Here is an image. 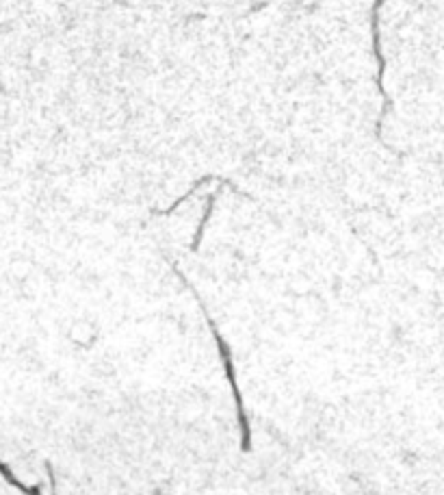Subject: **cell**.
Instances as JSON below:
<instances>
[{
    "instance_id": "obj_1",
    "label": "cell",
    "mask_w": 444,
    "mask_h": 495,
    "mask_svg": "<svg viewBox=\"0 0 444 495\" xmlns=\"http://www.w3.org/2000/svg\"><path fill=\"white\" fill-rule=\"evenodd\" d=\"M173 272H175V276L180 278V282L189 289V292L195 296V300H197V304H200V309H202V313H204V317H206V321H208V326H210V330H212V337H215V344H217V350H219V356H221V361H224V369H226V376H228V383H230V387H232V395H234V404H237V420H239V430H241V449L243 452H249L251 449V430H249V422H247V412H245V406H243V398H241V391H239V383H237V374H234V363H232V350H230V346H228V341L221 337V333H219V328H217V324L212 321V317L208 315V311H206V307H204V302H202V298H200V294L195 292V287L187 280V276L178 270L175 265H173Z\"/></svg>"
},
{
    "instance_id": "obj_2",
    "label": "cell",
    "mask_w": 444,
    "mask_h": 495,
    "mask_svg": "<svg viewBox=\"0 0 444 495\" xmlns=\"http://www.w3.org/2000/svg\"><path fill=\"white\" fill-rule=\"evenodd\" d=\"M384 3H386V0H375L373 7H371V37H373V55H375V59H377V92H379V94H381V98H384V107H381V111H379V119H377V124H375V137H377V142H384V137H381V124H384V119H386L388 111L392 109V100H390V96H388V92H386V87H384L386 59H384V53H381V37H379V9H381V5H384Z\"/></svg>"
},
{
    "instance_id": "obj_3",
    "label": "cell",
    "mask_w": 444,
    "mask_h": 495,
    "mask_svg": "<svg viewBox=\"0 0 444 495\" xmlns=\"http://www.w3.org/2000/svg\"><path fill=\"white\" fill-rule=\"evenodd\" d=\"M215 200H217V193H210L208 200H206V211H204V215H202V220L197 224V230H195V237H193V243H191V250L193 252L200 250V243H202V237H204V228H206V224H208V220L212 215V209H215Z\"/></svg>"
},
{
    "instance_id": "obj_4",
    "label": "cell",
    "mask_w": 444,
    "mask_h": 495,
    "mask_svg": "<svg viewBox=\"0 0 444 495\" xmlns=\"http://www.w3.org/2000/svg\"><path fill=\"white\" fill-rule=\"evenodd\" d=\"M156 495H161V493H156Z\"/></svg>"
}]
</instances>
